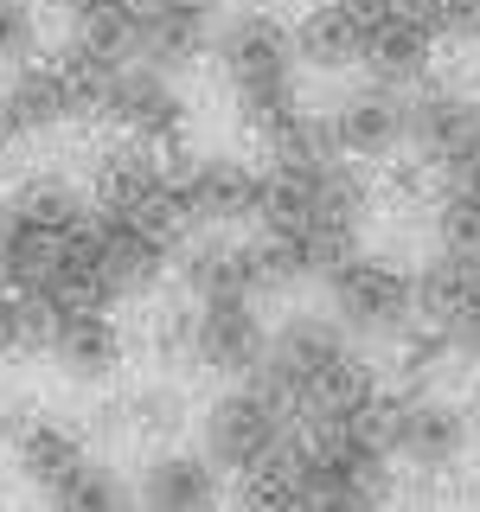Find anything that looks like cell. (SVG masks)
Segmentation results:
<instances>
[{"label":"cell","mask_w":480,"mask_h":512,"mask_svg":"<svg viewBox=\"0 0 480 512\" xmlns=\"http://www.w3.org/2000/svg\"><path fill=\"white\" fill-rule=\"evenodd\" d=\"M218 64H224V77H231V96H237V109H244V122L263 141H282L295 122H308L301 84H295L301 52H295V32L282 20H269V13H237V20H224Z\"/></svg>","instance_id":"6da1fadb"},{"label":"cell","mask_w":480,"mask_h":512,"mask_svg":"<svg viewBox=\"0 0 480 512\" xmlns=\"http://www.w3.org/2000/svg\"><path fill=\"white\" fill-rule=\"evenodd\" d=\"M205 436V455L218 461V474H237V480H256V474H276L282 455L295 448L301 423L295 410L282 404V397H269L263 384H237V391H224L212 410H205L199 423Z\"/></svg>","instance_id":"7a4b0ae2"},{"label":"cell","mask_w":480,"mask_h":512,"mask_svg":"<svg viewBox=\"0 0 480 512\" xmlns=\"http://www.w3.org/2000/svg\"><path fill=\"white\" fill-rule=\"evenodd\" d=\"M346 359H352V333L340 327V320L333 314H295V320H282V327L269 333L263 365H256L250 378L301 416V404H308Z\"/></svg>","instance_id":"3957f363"},{"label":"cell","mask_w":480,"mask_h":512,"mask_svg":"<svg viewBox=\"0 0 480 512\" xmlns=\"http://www.w3.org/2000/svg\"><path fill=\"white\" fill-rule=\"evenodd\" d=\"M327 301H333V320H340L346 333H359V340H397V333H410L416 320V282L404 269L378 263V256H346V263H333L327 276Z\"/></svg>","instance_id":"277c9868"},{"label":"cell","mask_w":480,"mask_h":512,"mask_svg":"<svg viewBox=\"0 0 480 512\" xmlns=\"http://www.w3.org/2000/svg\"><path fill=\"white\" fill-rule=\"evenodd\" d=\"M173 340L199 372H218V378H250L263 365V314L250 301H192V308L173 320Z\"/></svg>","instance_id":"5b68a950"},{"label":"cell","mask_w":480,"mask_h":512,"mask_svg":"<svg viewBox=\"0 0 480 512\" xmlns=\"http://www.w3.org/2000/svg\"><path fill=\"white\" fill-rule=\"evenodd\" d=\"M404 148H416L436 173L480 167V103L455 84H416L404 96Z\"/></svg>","instance_id":"8992f818"},{"label":"cell","mask_w":480,"mask_h":512,"mask_svg":"<svg viewBox=\"0 0 480 512\" xmlns=\"http://www.w3.org/2000/svg\"><path fill=\"white\" fill-rule=\"evenodd\" d=\"M96 116L116 122L128 141L173 148L180 128H186V103H180V90H173L167 71H154V64H122L103 84V96H96Z\"/></svg>","instance_id":"52a82bcc"},{"label":"cell","mask_w":480,"mask_h":512,"mask_svg":"<svg viewBox=\"0 0 480 512\" xmlns=\"http://www.w3.org/2000/svg\"><path fill=\"white\" fill-rule=\"evenodd\" d=\"M320 122V141L346 160V167H365V160H391L404 148V96L384 90V84H365V90H346L340 103L327 109Z\"/></svg>","instance_id":"ba28073f"},{"label":"cell","mask_w":480,"mask_h":512,"mask_svg":"<svg viewBox=\"0 0 480 512\" xmlns=\"http://www.w3.org/2000/svg\"><path fill=\"white\" fill-rule=\"evenodd\" d=\"M378 436H384V455L410 461L423 474H442L468 448V416L455 404H442V397H397V404H384Z\"/></svg>","instance_id":"9c48e42d"},{"label":"cell","mask_w":480,"mask_h":512,"mask_svg":"<svg viewBox=\"0 0 480 512\" xmlns=\"http://www.w3.org/2000/svg\"><path fill=\"white\" fill-rule=\"evenodd\" d=\"M71 116H84V103H77V84L64 77V64H26L0 84V154L52 135Z\"/></svg>","instance_id":"30bf717a"},{"label":"cell","mask_w":480,"mask_h":512,"mask_svg":"<svg viewBox=\"0 0 480 512\" xmlns=\"http://www.w3.org/2000/svg\"><path fill=\"white\" fill-rule=\"evenodd\" d=\"M173 186H180L186 224H237V218H256V205H263V173L244 167V160H224V154L180 160Z\"/></svg>","instance_id":"8fae6325"},{"label":"cell","mask_w":480,"mask_h":512,"mask_svg":"<svg viewBox=\"0 0 480 512\" xmlns=\"http://www.w3.org/2000/svg\"><path fill=\"white\" fill-rule=\"evenodd\" d=\"M39 352H52L71 378H109L122 365V327L109 308H45L39 301Z\"/></svg>","instance_id":"7c38bea8"},{"label":"cell","mask_w":480,"mask_h":512,"mask_svg":"<svg viewBox=\"0 0 480 512\" xmlns=\"http://www.w3.org/2000/svg\"><path fill=\"white\" fill-rule=\"evenodd\" d=\"M218 500H224V474L205 448H154L135 480L141 512H218Z\"/></svg>","instance_id":"4fadbf2b"},{"label":"cell","mask_w":480,"mask_h":512,"mask_svg":"<svg viewBox=\"0 0 480 512\" xmlns=\"http://www.w3.org/2000/svg\"><path fill=\"white\" fill-rule=\"evenodd\" d=\"M186 288L192 301H256L263 288H282V282L263 237H256V244H199L186 256Z\"/></svg>","instance_id":"5bb4252c"},{"label":"cell","mask_w":480,"mask_h":512,"mask_svg":"<svg viewBox=\"0 0 480 512\" xmlns=\"http://www.w3.org/2000/svg\"><path fill=\"white\" fill-rule=\"evenodd\" d=\"M0 212H7V224H26V231H64L71 237L90 224V199L71 180H58V173H32L26 186H13V199Z\"/></svg>","instance_id":"9a60e30c"},{"label":"cell","mask_w":480,"mask_h":512,"mask_svg":"<svg viewBox=\"0 0 480 512\" xmlns=\"http://www.w3.org/2000/svg\"><path fill=\"white\" fill-rule=\"evenodd\" d=\"M13 461H20V474L32 480V487L52 493L58 480L84 461V442H77L64 423H45V416H39V423H26L20 436H13Z\"/></svg>","instance_id":"2e32d148"},{"label":"cell","mask_w":480,"mask_h":512,"mask_svg":"<svg viewBox=\"0 0 480 512\" xmlns=\"http://www.w3.org/2000/svg\"><path fill=\"white\" fill-rule=\"evenodd\" d=\"M52 506L58 512H141L135 506V487L109 468V461H96V455H84L71 474L52 487Z\"/></svg>","instance_id":"e0dca14e"},{"label":"cell","mask_w":480,"mask_h":512,"mask_svg":"<svg viewBox=\"0 0 480 512\" xmlns=\"http://www.w3.org/2000/svg\"><path fill=\"white\" fill-rule=\"evenodd\" d=\"M39 45H45L39 0H0V71L39 64Z\"/></svg>","instance_id":"ac0fdd59"},{"label":"cell","mask_w":480,"mask_h":512,"mask_svg":"<svg viewBox=\"0 0 480 512\" xmlns=\"http://www.w3.org/2000/svg\"><path fill=\"white\" fill-rule=\"evenodd\" d=\"M128 423L167 436V429L180 423V397H173V391H135V397H128Z\"/></svg>","instance_id":"d6986e66"},{"label":"cell","mask_w":480,"mask_h":512,"mask_svg":"<svg viewBox=\"0 0 480 512\" xmlns=\"http://www.w3.org/2000/svg\"><path fill=\"white\" fill-rule=\"evenodd\" d=\"M442 39H480V0H429Z\"/></svg>","instance_id":"ffe728a7"},{"label":"cell","mask_w":480,"mask_h":512,"mask_svg":"<svg viewBox=\"0 0 480 512\" xmlns=\"http://www.w3.org/2000/svg\"><path fill=\"white\" fill-rule=\"evenodd\" d=\"M244 512H301V500L282 487V480H244Z\"/></svg>","instance_id":"44dd1931"}]
</instances>
